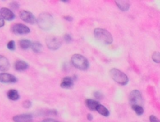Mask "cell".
<instances>
[{
	"mask_svg": "<svg viewBox=\"0 0 160 122\" xmlns=\"http://www.w3.org/2000/svg\"><path fill=\"white\" fill-rule=\"evenodd\" d=\"M38 26L39 28L44 31H48L54 25V19L53 16L48 13H42L36 19Z\"/></svg>",
	"mask_w": 160,
	"mask_h": 122,
	"instance_id": "obj_1",
	"label": "cell"
},
{
	"mask_svg": "<svg viewBox=\"0 0 160 122\" xmlns=\"http://www.w3.org/2000/svg\"><path fill=\"white\" fill-rule=\"evenodd\" d=\"M94 35L95 38L105 44H110L112 43V36L110 33L105 29L96 28L94 31Z\"/></svg>",
	"mask_w": 160,
	"mask_h": 122,
	"instance_id": "obj_2",
	"label": "cell"
},
{
	"mask_svg": "<svg viewBox=\"0 0 160 122\" xmlns=\"http://www.w3.org/2000/svg\"><path fill=\"white\" fill-rule=\"evenodd\" d=\"M71 63L76 69L85 71L89 67V61L85 57L81 55H74L71 57Z\"/></svg>",
	"mask_w": 160,
	"mask_h": 122,
	"instance_id": "obj_3",
	"label": "cell"
},
{
	"mask_svg": "<svg viewBox=\"0 0 160 122\" xmlns=\"http://www.w3.org/2000/svg\"><path fill=\"white\" fill-rule=\"evenodd\" d=\"M110 76L112 79H113L115 82L119 83L120 85L125 86L129 82V79H128L127 76L123 72L117 69H112L110 70Z\"/></svg>",
	"mask_w": 160,
	"mask_h": 122,
	"instance_id": "obj_4",
	"label": "cell"
},
{
	"mask_svg": "<svg viewBox=\"0 0 160 122\" xmlns=\"http://www.w3.org/2000/svg\"><path fill=\"white\" fill-rule=\"evenodd\" d=\"M129 101L131 105H140L143 103L142 95L140 93L139 90H135L130 92L129 95Z\"/></svg>",
	"mask_w": 160,
	"mask_h": 122,
	"instance_id": "obj_5",
	"label": "cell"
},
{
	"mask_svg": "<svg viewBox=\"0 0 160 122\" xmlns=\"http://www.w3.org/2000/svg\"><path fill=\"white\" fill-rule=\"evenodd\" d=\"M45 41H46L47 47L53 51L58 50L61 46L60 40L55 36H48Z\"/></svg>",
	"mask_w": 160,
	"mask_h": 122,
	"instance_id": "obj_6",
	"label": "cell"
},
{
	"mask_svg": "<svg viewBox=\"0 0 160 122\" xmlns=\"http://www.w3.org/2000/svg\"><path fill=\"white\" fill-rule=\"evenodd\" d=\"M20 18L24 22L30 24H34L36 23V19L33 13L27 10H22L19 13Z\"/></svg>",
	"mask_w": 160,
	"mask_h": 122,
	"instance_id": "obj_7",
	"label": "cell"
},
{
	"mask_svg": "<svg viewBox=\"0 0 160 122\" xmlns=\"http://www.w3.org/2000/svg\"><path fill=\"white\" fill-rule=\"evenodd\" d=\"M12 32L15 34H29L30 32V29L28 28V27H27L26 25H24L22 23H16L14 25H13L11 28Z\"/></svg>",
	"mask_w": 160,
	"mask_h": 122,
	"instance_id": "obj_8",
	"label": "cell"
},
{
	"mask_svg": "<svg viewBox=\"0 0 160 122\" xmlns=\"http://www.w3.org/2000/svg\"><path fill=\"white\" fill-rule=\"evenodd\" d=\"M17 82V79L14 76L9 74L7 72L0 73V82L2 83H15Z\"/></svg>",
	"mask_w": 160,
	"mask_h": 122,
	"instance_id": "obj_9",
	"label": "cell"
},
{
	"mask_svg": "<svg viewBox=\"0 0 160 122\" xmlns=\"http://www.w3.org/2000/svg\"><path fill=\"white\" fill-rule=\"evenodd\" d=\"M0 16H2L3 19H7L9 21L13 20L15 18V15L13 13V11L8 8H5V7L1 8V10H0Z\"/></svg>",
	"mask_w": 160,
	"mask_h": 122,
	"instance_id": "obj_10",
	"label": "cell"
},
{
	"mask_svg": "<svg viewBox=\"0 0 160 122\" xmlns=\"http://www.w3.org/2000/svg\"><path fill=\"white\" fill-rule=\"evenodd\" d=\"M14 122H34L33 121V117L30 114H19L13 117Z\"/></svg>",
	"mask_w": 160,
	"mask_h": 122,
	"instance_id": "obj_11",
	"label": "cell"
},
{
	"mask_svg": "<svg viewBox=\"0 0 160 122\" xmlns=\"http://www.w3.org/2000/svg\"><path fill=\"white\" fill-rule=\"evenodd\" d=\"M10 67V64L9 60L5 56L0 55V71L7 72Z\"/></svg>",
	"mask_w": 160,
	"mask_h": 122,
	"instance_id": "obj_12",
	"label": "cell"
},
{
	"mask_svg": "<svg viewBox=\"0 0 160 122\" xmlns=\"http://www.w3.org/2000/svg\"><path fill=\"white\" fill-rule=\"evenodd\" d=\"M115 2L118 8L122 11H126V10H129L130 6V2L126 1V0H118V1H116Z\"/></svg>",
	"mask_w": 160,
	"mask_h": 122,
	"instance_id": "obj_13",
	"label": "cell"
},
{
	"mask_svg": "<svg viewBox=\"0 0 160 122\" xmlns=\"http://www.w3.org/2000/svg\"><path fill=\"white\" fill-rule=\"evenodd\" d=\"M74 86V79L73 78L67 76V77H64L62 79V82H61L60 86L64 89H70Z\"/></svg>",
	"mask_w": 160,
	"mask_h": 122,
	"instance_id": "obj_14",
	"label": "cell"
},
{
	"mask_svg": "<svg viewBox=\"0 0 160 122\" xmlns=\"http://www.w3.org/2000/svg\"><path fill=\"white\" fill-rule=\"evenodd\" d=\"M14 68L18 72H22V71H25L28 69V65L27 62L22 61V60H18L15 62Z\"/></svg>",
	"mask_w": 160,
	"mask_h": 122,
	"instance_id": "obj_15",
	"label": "cell"
},
{
	"mask_svg": "<svg viewBox=\"0 0 160 122\" xmlns=\"http://www.w3.org/2000/svg\"><path fill=\"white\" fill-rule=\"evenodd\" d=\"M7 96L10 100L16 101V100H19L20 99V94L16 90H10L7 93Z\"/></svg>",
	"mask_w": 160,
	"mask_h": 122,
	"instance_id": "obj_16",
	"label": "cell"
},
{
	"mask_svg": "<svg viewBox=\"0 0 160 122\" xmlns=\"http://www.w3.org/2000/svg\"><path fill=\"white\" fill-rule=\"evenodd\" d=\"M30 48H31V50L34 53L39 54L42 52V44L40 42H33V43H31V45H30Z\"/></svg>",
	"mask_w": 160,
	"mask_h": 122,
	"instance_id": "obj_17",
	"label": "cell"
},
{
	"mask_svg": "<svg viewBox=\"0 0 160 122\" xmlns=\"http://www.w3.org/2000/svg\"><path fill=\"white\" fill-rule=\"evenodd\" d=\"M85 103H86L87 107H88L91 111H95L96 107H98V105H99V103H98V101L91 100V99H88V100H86Z\"/></svg>",
	"mask_w": 160,
	"mask_h": 122,
	"instance_id": "obj_18",
	"label": "cell"
},
{
	"mask_svg": "<svg viewBox=\"0 0 160 122\" xmlns=\"http://www.w3.org/2000/svg\"><path fill=\"white\" fill-rule=\"evenodd\" d=\"M95 111H98L100 114H102L103 116H105V117H108L109 115V111L106 107H104L103 105H98V107H96Z\"/></svg>",
	"mask_w": 160,
	"mask_h": 122,
	"instance_id": "obj_19",
	"label": "cell"
},
{
	"mask_svg": "<svg viewBox=\"0 0 160 122\" xmlns=\"http://www.w3.org/2000/svg\"><path fill=\"white\" fill-rule=\"evenodd\" d=\"M19 45L22 49L26 50V49H28L29 48H30L31 42L29 40H27V39H22V40H20Z\"/></svg>",
	"mask_w": 160,
	"mask_h": 122,
	"instance_id": "obj_20",
	"label": "cell"
},
{
	"mask_svg": "<svg viewBox=\"0 0 160 122\" xmlns=\"http://www.w3.org/2000/svg\"><path fill=\"white\" fill-rule=\"evenodd\" d=\"M131 107L133 111H135L138 115H141V114H143V113H144V109H143L142 107L140 106V105H131Z\"/></svg>",
	"mask_w": 160,
	"mask_h": 122,
	"instance_id": "obj_21",
	"label": "cell"
},
{
	"mask_svg": "<svg viewBox=\"0 0 160 122\" xmlns=\"http://www.w3.org/2000/svg\"><path fill=\"white\" fill-rule=\"evenodd\" d=\"M152 60H153L155 62L159 63L160 61V54L159 52H154L153 55H152Z\"/></svg>",
	"mask_w": 160,
	"mask_h": 122,
	"instance_id": "obj_22",
	"label": "cell"
},
{
	"mask_svg": "<svg viewBox=\"0 0 160 122\" xmlns=\"http://www.w3.org/2000/svg\"><path fill=\"white\" fill-rule=\"evenodd\" d=\"M7 48H8L9 50L14 51L15 48H16V46H15V42L13 41V40H10V41H9L8 44H7Z\"/></svg>",
	"mask_w": 160,
	"mask_h": 122,
	"instance_id": "obj_23",
	"label": "cell"
},
{
	"mask_svg": "<svg viewBox=\"0 0 160 122\" xmlns=\"http://www.w3.org/2000/svg\"><path fill=\"white\" fill-rule=\"evenodd\" d=\"M94 96L96 99H98V100H102L103 99V94L99 91H95L94 93Z\"/></svg>",
	"mask_w": 160,
	"mask_h": 122,
	"instance_id": "obj_24",
	"label": "cell"
},
{
	"mask_svg": "<svg viewBox=\"0 0 160 122\" xmlns=\"http://www.w3.org/2000/svg\"><path fill=\"white\" fill-rule=\"evenodd\" d=\"M10 6L12 10H17V9H19L20 6H19V4H18L17 2H11L10 4Z\"/></svg>",
	"mask_w": 160,
	"mask_h": 122,
	"instance_id": "obj_25",
	"label": "cell"
},
{
	"mask_svg": "<svg viewBox=\"0 0 160 122\" xmlns=\"http://www.w3.org/2000/svg\"><path fill=\"white\" fill-rule=\"evenodd\" d=\"M23 106H24V107L28 109V108H30V107H31V102L29 101V100H26V101H24V103H23Z\"/></svg>",
	"mask_w": 160,
	"mask_h": 122,
	"instance_id": "obj_26",
	"label": "cell"
},
{
	"mask_svg": "<svg viewBox=\"0 0 160 122\" xmlns=\"http://www.w3.org/2000/svg\"><path fill=\"white\" fill-rule=\"evenodd\" d=\"M64 40H66V42H68V43H70V42L72 40V37H71V34H65V35H64Z\"/></svg>",
	"mask_w": 160,
	"mask_h": 122,
	"instance_id": "obj_27",
	"label": "cell"
},
{
	"mask_svg": "<svg viewBox=\"0 0 160 122\" xmlns=\"http://www.w3.org/2000/svg\"><path fill=\"white\" fill-rule=\"evenodd\" d=\"M149 118H150L151 122H159V120H158V119L157 118L155 115H151Z\"/></svg>",
	"mask_w": 160,
	"mask_h": 122,
	"instance_id": "obj_28",
	"label": "cell"
},
{
	"mask_svg": "<svg viewBox=\"0 0 160 122\" xmlns=\"http://www.w3.org/2000/svg\"><path fill=\"white\" fill-rule=\"evenodd\" d=\"M4 25H5V21H4V19H2V16H0V28L2 27Z\"/></svg>",
	"mask_w": 160,
	"mask_h": 122,
	"instance_id": "obj_29",
	"label": "cell"
},
{
	"mask_svg": "<svg viewBox=\"0 0 160 122\" xmlns=\"http://www.w3.org/2000/svg\"><path fill=\"white\" fill-rule=\"evenodd\" d=\"M64 19H66V20L69 21V22H71V21L73 20V17H71V16H64Z\"/></svg>",
	"mask_w": 160,
	"mask_h": 122,
	"instance_id": "obj_30",
	"label": "cell"
},
{
	"mask_svg": "<svg viewBox=\"0 0 160 122\" xmlns=\"http://www.w3.org/2000/svg\"><path fill=\"white\" fill-rule=\"evenodd\" d=\"M56 120H53L52 118H48V119H45L44 120H42V122H56Z\"/></svg>",
	"mask_w": 160,
	"mask_h": 122,
	"instance_id": "obj_31",
	"label": "cell"
},
{
	"mask_svg": "<svg viewBox=\"0 0 160 122\" xmlns=\"http://www.w3.org/2000/svg\"><path fill=\"white\" fill-rule=\"evenodd\" d=\"M93 117H92V115H91V114H88V120H92Z\"/></svg>",
	"mask_w": 160,
	"mask_h": 122,
	"instance_id": "obj_32",
	"label": "cell"
},
{
	"mask_svg": "<svg viewBox=\"0 0 160 122\" xmlns=\"http://www.w3.org/2000/svg\"><path fill=\"white\" fill-rule=\"evenodd\" d=\"M61 2H65V3H68V2H69L70 1H69V0H62V1H61Z\"/></svg>",
	"mask_w": 160,
	"mask_h": 122,
	"instance_id": "obj_33",
	"label": "cell"
},
{
	"mask_svg": "<svg viewBox=\"0 0 160 122\" xmlns=\"http://www.w3.org/2000/svg\"><path fill=\"white\" fill-rule=\"evenodd\" d=\"M56 122H59V121H56Z\"/></svg>",
	"mask_w": 160,
	"mask_h": 122,
	"instance_id": "obj_34",
	"label": "cell"
}]
</instances>
